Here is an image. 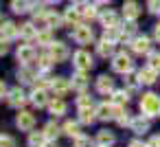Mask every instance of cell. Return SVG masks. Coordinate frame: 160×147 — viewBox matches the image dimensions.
<instances>
[{
  "instance_id": "obj_42",
  "label": "cell",
  "mask_w": 160,
  "mask_h": 147,
  "mask_svg": "<svg viewBox=\"0 0 160 147\" xmlns=\"http://www.w3.org/2000/svg\"><path fill=\"white\" fill-rule=\"evenodd\" d=\"M7 53H9V40L0 35V57H2V55H7Z\"/></svg>"
},
{
  "instance_id": "obj_49",
  "label": "cell",
  "mask_w": 160,
  "mask_h": 147,
  "mask_svg": "<svg viewBox=\"0 0 160 147\" xmlns=\"http://www.w3.org/2000/svg\"><path fill=\"white\" fill-rule=\"evenodd\" d=\"M97 5H108V3H112V0H94Z\"/></svg>"
},
{
  "instance_id": "obj_38",
  "label": "cell",
  "mask_w": 160,
  "mask_h": 147,
  "mask_svg": "<svg viewBox=\"0 0 160 147\" xmlns=\"http://www.w3.org/2000/svg\"><path fill=\"white\" fill-rule=\"evenodd\" d=\"M147 62H149V66H151V68H156V70H160V53H156V51H151V53L147 55Z\"/></svg>"
},
{
  "instance_id": "obj_37",
  "label": "cell",
  "mask_w": 160,
  "mask_h": 147,
  "mask_svg": "<svg viewBox=\"0 0 160 147\" xmlns=\"http://www.w3.org/2000/svg\"><path fill=\"white\" fill-rule=\"evenodd\" d=\"M18 79H20L22 84H31V81L35 79V73H33V70H29V68L24 66L22 70H18Z\"/></svg>"
},
{
  "instance_id": "obj_4",
  "label": "cell",
  "mask_w": 160,
  "mask_h": 147,
  "mask_svg": "<svg viewBox=\"0 0 160 147\" xmlns=\"http://www.w3.org/2000/svg\"><path fill=\"white\" fill-rule=\"evenodd\" d=\"M72 64H75V68H77V70H86V73L94 66L92 55H90L88 51H77V53L72 55Z\"/></svg>"
},
{
  "instance_id": "obj_25",
  "label": "cell",
  "mask_w": 160,
  "mask_h": 147,
  "mask_svg": "<svg viewBox=\"0 0 160 147\" xmlns=\"http://www.w3.org/2000/svg\"><path fill=\"white\" fill-rule=\"evenodd\" d=\"M97 53L101 55V57H110L112 53H114V42H110V40H99V44H97Z\"/></svg>"
},
{
  "instance_id": "obj_19",
  "label": "cell",
  "mask_w": 160,
  "mask_h": 147,
  "mask_svg": "<svg viewBox=\"0 0 160 147\" xmlns=\"http://www.w3.org/2000/svg\"><path fill=\"white\" fill-rule=\"evenodd\" d=\"M48 110H51V114H55V116H64L68 108H66V101H64L62 97H53L51 103H48Z\"/></svg>"
},
{
  "instance_id": "obj_32",
  "label": "cell",
  "mask_w": 160,
  "mask_h": 147,
  "mask_svg": "<svg viewBox=\"0 0 160 147\" xmlns=\"http://www.w3.org/2000/svg\"><path fill=\"white\" fill-rule=\"evenodd\" d=\"M127 101H129V92H127V90H114V92H112V103L125 105Z\"/></svg>"
},
{
  "instance_id": "obj_44",
  "label": "cell",
  "mask_w": 160,
  "mask_h": 147,
  "mask_svg": "<svg viewBox=\"0 0 160 147\" xmlns=\"http://www.w3.org/2000/svg\"><path fill=\"white\" fill-rule=\"evenodd\" d=\"M147 9H149L151 13H158V11H160V0H149V3H147Z\"/></svg>"
},
{
  "instance_id": "obj_28",
  "label": "cell",
  "mask_w": 160,
  "mask_h": 147,
  "mask_svg": "<svg viewBox=\"0 0 160 147\" xmlns=\"http://www.w3.org/2000/svg\"><path fill=\"white\" fill-rule=\"evenodd\" d=\"M46 145V134L44 132H31L29 134V147H44Z\"/></svg>"
},
{
  "instance_id": "obj_54",
  "label": "cell",
  "mask_w": 160,
  "mask_h": 147,
  "mask_svg": "<svg viewBox=\"0 0 160 147\" xmlns=\"http://www.w3.org/2000/svg\"><path fill=\"white\" fill-rule=\"evenodd\" d=\"M99 147H105V145H99Z\"/></svg>"
},
{
  "instance_id": "obj_11",
  "label": "cell",
  "mask_w": 160,
  "mask_h": 147,
  "mask_svg": "<svg viewBox=\"0 0 160 147\" xmlns=\"http://www.w3.org/2000/svg\"><path fill=\"white\" fill-rule=\"evenodd\" d=\"M70 88H72V86L68 84L66 77H53V81H51V90L55 92V97H64Z\"/></svg>"
},
{
  "instance_id": "obj_26",
  "label": "cell",
  "mask_w": 160,
  "mask_h": 147,
  "mask_svg": "<svg viewBox=\"0 0 160 147\" xmlns=\"http://www.w3.org/2000/svg\"><path fill=\"white\" fill-rule=\"evenodd\" d=\"M62 129H64V134H66V136H70V138L81 136V129H79V123H77V121H66Z\"/></svg>"
},
{
  "instance_id": "obj_48",
  "label": "cell",
  "mask_w": 160,
  "mask_h": 147,
  "mask_svg": "<svg viewBox=\"0 0 160 147\" xmlns=\"http://www.w3.org/2000/svg\"><path fill=\"white\" fill-rule=\"evenodd\" d=\"M129 147H147V145H145V143H140V140H132V143H129Z\"/></svg>"
},
{
  "instance_id": "obj_33",
  "label": "cell",
  "mask_w": 160,
  "mask_h": 147,
  "mask_svg": "<svg viewBox=\"0 0 160 147\" xmlns=\"http://www.w3.org/2000/svg\"><path fill=\"white\" fill-rule=\"evenodd\" d=\"M81 16H83L86 20H94V18H99L101 13H99V9H97V5H86V7L81 9Z\"/></svg>"
},
{
  "instance_id": "obj_51",
  "label": "cell",
  "mask_w": 160,
  "mask_h": 147,
  "mask_svg": "<svg viewBox=\"0 0 160 147\" xmlns=\"http://www.w3.org/2000/svg\"><path fill=\"white\" fill-rule=\"evenodd\" d=\"M5 22H7V20H5L2 16H0V29H2V24H5Z\"/></svg>"
},
{
  "instance_id": "obj_17",
  "label": "cell",
  "mask_w": 160,
  "mask_h": 147,
  "mask_svg": "<svg viewBox=\"0 0 160 147\" xmlns=\"http://www.w3.org/2000/svg\"><path fill=\"white\" fill-rule=\"evenodd\" d=\"M97 90H99L101 94H112V92H114V79L108 77V75H101V77L97 79Z\"/></svg>"
},
{
  "instance_id": "obj_1",
  "label": "cell",
  "mask_w": 160,
  "mask_h": 147,
  "mask_svg": "<svg viewBox=\"0 0 160 147\" xmlns=\"http://www.w3.org/2000/svg\"><path fill=\"white\" fill-rule=\"evenodd\" d=\"M140 112L145 116H149V119L160 116V97L153 94V92L142 94V99H140Z\"/></svg>"
},
{
  "instance_id": "obj_3",
  "label": "cell",
  "mask_w": 160,
  "mask_h": 147,
  "mask_svg": "<svg viewBox=\"0 0 160 147\" xmlns=\"http://www.w3.org/2000/svg\"><path fill=\"white\" fill-rule=\"evenodd\" d=\"M72 40H75L77 44H90V42L94 40V33H92V29H90L88 24H77V27L72 29Z\"/></svg>"
},
{
  "instance_id": "obj_22",
  "label": "cell",
  "mask_w": 160,
  "mask_h": 147,
  "mask_svg": "<svg viewBox=\"0 0 160 147\" xmlns=\"http://www.w3.org/2000/svg\"><path fill=\"white\" fill-rule=\"evenodd\" d=\"M20 38L24 42H31L33 38H38V27L33 22H27V24H20Z\"/></svg>"
},
{
  "instance_id": "obj_29",
  "label": "cell",
  "mask_w": 160,
  "mask_h": 147,
  "mask_svg": "<svg viewBox=\"0 0 160 147\" xmlns=\"http://www.w3.org/2000/svg\"><path fill=\"white\" fill-rule=\"evenodd\" d=\"M118 29H121V38H125V40H127L129 35H134V33H136V20H125Z\"/></svg>"
},
{
  "instance_id": "obj_21",
  "label": "cell",
  "mask_w": 160,
  "mask_h": 147,
  "mask_svg": "<svg viewBox=\"0 0 160 147\" xmlns=\"http://www.w3.org/2000/svg\"><path fill=\"white\" fill-rule=\"evenodd\" d=\"M0 35H2V38H7V40H13V38H20V27L7 20V22L2 24V29H0Z\"/></svg>"
},
{
  "instance_id": "obj_39",
  "label": "cell",
  "mask_w": 160,
  "mask_h": 147,
  "mask_svg": "<svg viewBox=\"0 0 160 147\" xmlns=\"http://www.w3.org/2000/svg\"><path fill=\"white\" fill-rule=\"evenodd\" d=\"M77 105H79V108H88V105H92V97L86 94V92H81V94L77 97Z\"/></svg>"
},
{
  "instance_id": "obj_12",
  "label": "cell",
  "mask_w": 160,
  "mask_h": 147,
  "mask_svg": "<svg viewBox=\"0 0 160 147\" xmlns=\"http://www.w3.org/2000/svg\"><path fill=\"white\" fill-rule=\"evenodd\" d=\"M31 103L35 105V108H48V92H46V88H35L33 92H31Z\"/></svg>"
},
{
  "instance_id": "obj_30",
  "label": "cell",
  "mask_w": 160,
  "mask_h": 147,
  "mask_svg": "<svg viewBox=\"0 0 160 147\" xmlns=\"http://www.w3.org/2000/svg\"><path fill=\"white\" fill-rule=\"evenodd\" d=\"M114 134L112 132H108V129H101L99 134H97V143L99 145H105V147H110V145H114Z\"/></svg>"
},
{
  "instance_id": "obj_20",
  "label": "cell",
  "mask_w": 160,
  "mask_h": 147,
  "mask_svg": "<svg viewBox=\"0 0 160 147\" xmlns=\"http://www.w3.org/2000/svg\"><path fill=\"white\" fill-rule=\"evenodd\" d=\"M35 5V0H11V11L13 13H27Z\"/></svg>"
},
{
  "instance_id": "obj_18",
  "label": "cell",
  "mask_w": 160,
  "mask_h": 147,
  "mask_svg": "<svg viewBox=\"0 0 160 147\" xmlns=\"http://www.w3.org/2000/svg\"><path fill=\"white\" fill-rule=\"evenodd\" d=\"M99 20H101L103 29H110V27H118V13H116V11H112V9L103 11V13L99 16Z\"/></svg>"
},
{
  "instance_id": "obj_7",
  "label": "cell",
  "mask_w": 160,
  "mask_h": 147,
  "mask_svg": "<svg viewBox=\"0 0 160 147\" xmlns=\"http://www.w3.org/2000/svg\"><path fill=\"white\" fill-rule=\"evenodd\" d=\"M16 59H18L22 66H27L29 62H33V59H35V48H33L31 44H22V46L16 51Z\"/></svg>"
},
{
  "instance_id": "obj_46",
  "label": "cell",
  "mask_w": 160,
  "mask_h": 147,
  "mask_svg": "<svg viewBox=\"0 0 160 147\" xmlns=\"http://www.w3.org/2000/svg\"><path fill=\"white\" fill-rule=\"evenodd\" d=\"M147 147H160V138H158V136H153V138L147 143Z\"/></svg>"
},
{
  "instance_id": "obj_5",
  "label": "cell",
  "mask_w": 160,
  "mask_h": 147,
  "mask_svg": "<svg viewBox=\"0 0 160 147\" xmlns=\"http://www.w3.org/2000/svg\"><path fill=\"white\" fill-rule=\"evenodd\" d=\"M132 51L138 55H149L151 53V40L147 35H136L132 40Z\"/></svg>"
},
{
  "instance_id": "obj_24",
  "label": "cell",
  "mask_w": 160,
  "mask_h": 147,
  "mask_svg": "<svg viewBox=\"0 0 160 147\" xmlns=\"http://www.w3.org/2000/svg\"><path fill=\"white\" fill-rule=\"evenodd\" d=\"M132 129H134L136 134H145V132L149 129V116L140 114V116L132 119Z\"/></svg>"
},
{
  "instance_id": "obj_41",
  "label": "cell",
  "mask_w": 160,
  "mask_h": 147,
  "mask_svg": "<svg viewBox=\"0 0 160 147\" xmlns=\"http://www.w3.org/2000/svg\"><path fill=\"white\" fill-rule=\"evenodd\" d=\"M75 147H92V140H90L88 136H83V134H81V136H77V138H75Z\"/></svg>"
},
{
  "instance_id": "obj_36",
  "label": "cell",
  "mask_w": 160,
  "mask_h": 147,
  "mask_svg": "<svg viewBox=\"0 0 160 147\" xmlns=\"http://www.w3.org/2000/svg\"><path fill=\"white\" fill-rule=\"evenodd\" d=\"M103 38L110 40V42H116V40H121V29L118 27H110V29L103 31Z\"/></svg>"
},
{
  "instance_id": "obj_45",
  "label": "cell",
  "mask_w": 160,
  "mask_h": 147,
  "mask_svg": "<svg viewBox=\"0 0 160 147\" xmlns=\"http://www.w3.org/2000/svg\"><path fill=\"white\" fill-rule=\"evenodd\" d=\"M9 94V90H7V84L2 81V79H0V99H2V97H7Z\"/></svg>"
},
{
  "instance_id": "obj_16",
  "label": "cell",
  "mask_w": 160,
  "mask_h": 147,
  "mask_svg": "<svg viewBox=\"0 0 160 147\" xmlns=\"http://www.w3.org/2000/svg\"><path fill=\"white\" fill-rule=\"evenodd\" d=\"M156 73H158L156 68L147 66V68H140L136 77H138V81H140V84H145V86H151V84H156Z\"/></svg>"
},
{
  "instance_id": "obj_40",
  "label": "cell",
  "mask_w": 160,
  "mask_h": 147,
  "mask_svg": "<svg viewBox=\"0 0 160 147\" xmlns=\"http://www.w3.org/2000/svg\"><path fill=\"white\" fill-rule=\"evenodd\" d=\"M116 123H118L121 127H125V125H132V119H129V114H127V112L123 110V112H121V114L116 116Z\"/></svg>"
},
{
  "instance_id": "obj_31",
  "label": "cell",
  "mask_w": 160,
  "mask_h": 147,
  "mask_svg": "<svg viewBox=\"0 0 160 147\" xmlns=\"http://www.w3.org/2000/svg\"><path fill=\"white\" fill-rule=\"evenodd\" d=\"M59 27H66L64 24V16L48 11V29H59Z\"/></svg>"
},
{
  "instance_id": "obj_10",
  "label": "cell",
  "mask_w": 160,
  "mask_h": 147,
  "mask_svg": "<svg viewBox=\"0 0 160 147\" xmlns=\"http://www.w3.org/2000/svg\"><path fill=\"white\" fill-rule=\"evenodd\" d=\"M48 53H51V57H53L55 62L68 59V46H66L64 42H53V44L48 46Z\"/></svg>"
},
{
  "instance_id": "obj_14",
  "label": "cell",
  "mask_w": 160,
  "mask_h": 147,
  "mask_svg": "<svg viewBox=\"0 0 160 147\" xmlns=\"http://www.w3.org/2000/svg\"><path fill=\"white\" fill-rule=\"evenodd\" d=\"M97 116L101 121H110L116 116V103H101L97 105Z\"/></svg>"
},
{
  "instance_id": "obj_52",
  "label": "cell",
  "mask_w": 160,
  "mask_h": 147,
  "mask_svg": "<svg viewBox=\"0 0 160 147\" xmlns=\"http://www.w3.org/2000/svg\"><path fill=\"white\" fill-rule=\"evenodd\" d=\"M48 3H51V5H57V3H62V0H48Z\"/></svg>"
},
{
  "instance_id": "obj_15",
  "label": "cell",
  "mask_w": 160,
  "mask_h": 147,
  "mask_svg": "<svg viewBox=\"0 0 160 147\" xmlns=\"http://www.w3.org/2000/svg\"><path fill=\"white\" fill-rule=\"evenodd\" d=\"M99 116H97V108L94 105H88V108H79V123H83V125H90V123H94Z\"/></svg>"
},
{
  "instance_id": "obj_9",
  "label": "cell",
  "mask_w": 160,
  "mask_h": 147,
  "mask_svg": "<svg viewBox=\"0 0 160 147\" xmlns=\"http://www.w3.org/2000/svg\"><path fill=\"white\" fill-rule=\"evenodd\" d=\"M16 125H18L22 132H29V129H33V125H35V116H33L31 112H27V110H20V114L16 116Z\"/></svg>"
},
{
  "instance_id": "obj_2",
  "label": "cell",
  "mask_w": 160,
  "mask_h": 147,
  "mask_svg": "<svg viewBox=\"0 0 160 147\" xmlns=\"http://www.w3.org/2000/svg\"><path fill=\"white\" fill-rule=\"evenodd\" d=\"M112 68H114L116 73H121V75H127V73L134 70V62H132V57H129L127 53H118V55H114V59H112Z\"/></svg>"
},
{
  "instance_id": "obj_8",
  "label": "cell",
  "mask_w": 160,
  "mask_h": 147,
  "mask_svg": "<svg viewBox=\"0 0 160 147\" xmlns=\"http://www.w3.org/2000/svg\"><path fill=\"white\" fill-rule=\"evenodd\" d=\"M27 101H29V99H27V94H24L22 88H13V90H9V94H7V103H9L11 108H22Z\"/></svg>"
},
{
  "instance_id": "obj_50",
  "label": "cell",
  "mask_w": 160,
  "mask_h": 147,
  "mask_svg": "<svg viewBox=\"0 0 160 147\" xmlns=\"http://www.w3.org/2000/svg\"><path fill=\"white\" fill-rule=\"evenodd\" d=\"M88 0H72V5H86Z\"/></svg>"
},
{
  "instance_id": "obj_43",
  "label": "cell",
  "mask_w": 160,
  "mask_h": 147,
  "mask_svg": "<svg viewBox=\"0 0 160 147\" xmlns=\"http://www.w3.org/2000/svg\"><path fill=\"white\" fill-rule=\"evenodd\" d=\"M0 147H16V140L11 136H0Z\"/></svg>"
},
{
  "instance_id": "obj_35",
  "label": "cell",
  "mask_w": 160,
  "mask_h": 147,
  "mask_svg": "<svg viewBox=\"0 0 160 147\" xmlns=\"http://www.w3.org/2000/svg\"><path fill=\"white\" fill-rule=\"evenodd\" d=\"M53 64H57V62L51 57V53H46V55H40V57H38V68H42V70H48Z\"/></svg>"
},
{
  "instance_id": "obj_13",
  "label": "cell",
  "mask_w": 160,
  "mask_h": 147,
  "mask_svg": "<svg viewBox=\"0 0 160 147\" xmlns=\"http://www.w3.org/2000/svg\"><path fill=\"white\" fill-rule=\"evenodd\" d=\"M81 18H83V16H81V9H77V7H72V5L64 11V24H66V27H77Z\"/></svg>"
},
{
  "instance_id": "obj_6",
  "label": "cell",
  "mask_w": 160,
  "mask_h": 147,
  "mask_svg": "<svg viewBox=\"0 0 160 147\" xmlns=\"http://www.w3.org/2000/svg\"><path fill=\"white\" fill-rule=\"evenodd\" d=\"M121 9H123L125 20H138V16L142 13V9H140V5L136 3V0H125Z\"/></svg>"
},
{
  "instance_id": "obj_47",
  "label": "cell",
  "mask_w": 160,
  "mask_h": 147,
  "mask_svg": "<svg viewBox=\"0 0 160 147\" xmlns=\"http://www.w3.org/2000/svg\"><path fill=\"white\" fill-rule=\"evenodd\" d=\"M153 40H156V42H160V22L153 27Z\"/></svg>"
},
{
  "instance_id": "obj_53",
  "label": "cell",
  "mask_w": 160,
  "mask_h": 147,
  "mask_svg": "<svg viewBox=\"0 0 160 147\" xmlns=\"http://www.w3.org/2000/svg\"><path fill=\"white\" fill-rule=\"evenodd\" d=\"M44 147H55V145H53V143H46V145H44Z\"/></svg>"
},
{
  "instance_id": "obj_34",
  "label": "cell",
  "mask_w": 160,
  "mask_h": 147,
  "mask_svg": "<svg viewBox=\"0 0 160 147\" xmlns=\"http://www.w3.org/2000/svg\"><path fill=\"white\" fill-rule=\"evenodd\" d=\"M38 44H42V46H51L53 44V38H51V29H44V31H38Z\"/></svg>"
},
{
  "instance_id": "obj_23",
  "label": "cell",
  "mask_w": 160,
  "mask_h": 147,
  "mask_svg": "<svg viewBox=\"0 0 160 147\" xmlns=\"http://www.w3.org/2000/svg\"><path fill=\"white\" fill-rule=\"evenodd\" d=\"M88 84H90V79H88L86 70H77V73L72 75V81H70V86H72L75 90H83Z\"/></svg>"
},
{
  "instance_id": "obj_27",
  "label": "cell",
  "mask_w": 160,
  "mask_h": 147,
  "mask_svg": "<svg viewBox=\"0 0 160 147\" xmlns=\"http://www.w3.org/2000/svg\"><path fill=\"white\" fill-rule=\"evenodd\" d=\"M62 132H64V129H62L55 121H51V123H46V125H44V134H46V138H48V140H55Z\"/></svg>"
}]
</instances>
